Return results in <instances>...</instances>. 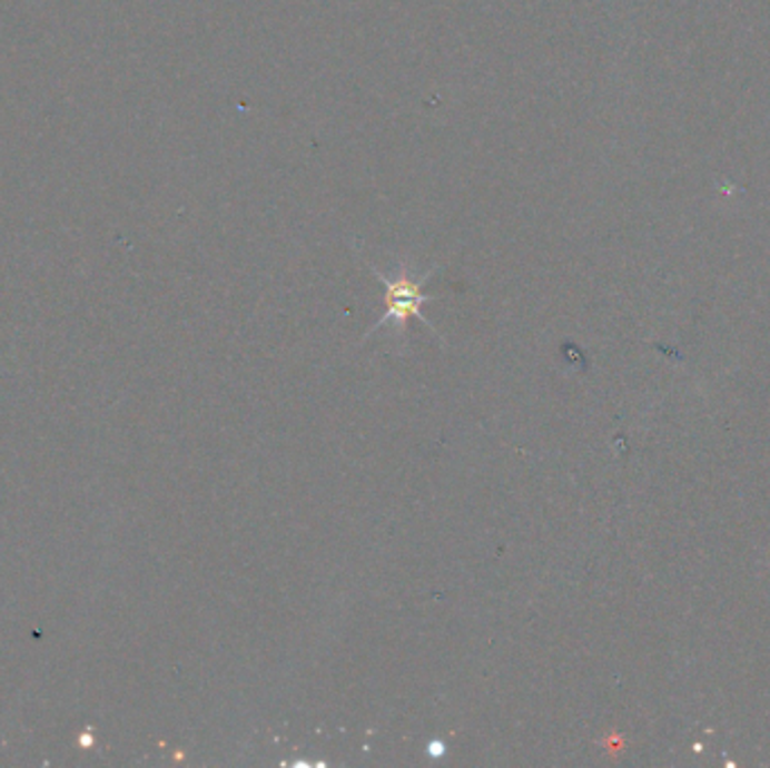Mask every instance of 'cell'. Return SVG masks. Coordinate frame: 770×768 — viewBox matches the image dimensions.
Returning <instances> with one entry per match:
<instances>
[{
  "instance_id": "1",
  "label": "cell",
  "mask_w": 770,
  "mask_h": 768,
  "mask_svg": "<svg viewBox=\"0 0 770 768\" xmlns=\"http://www.w3.org/2000/svg\"><path fill=\"white\" fill-rule=\"evenodd\" d=\"M369 268H372L374 275L381 279L383 289H385V314H383V318L365 334V338H369L376 329H383L385 325H393L395 332H397V336H402V334H406L408 321H411V318H417V321H422L426 327L435 329V327L424 318L422 307H424L426 303L433 301V296L424 294V284L433 277V273H435L437 268H431V270H426V273L419 275V277H415V275L411 273L408 264H404V262L397 266V273H395V275H385V273L378 270L374 264H369Z\"/></svg>"
}]
</instances>
